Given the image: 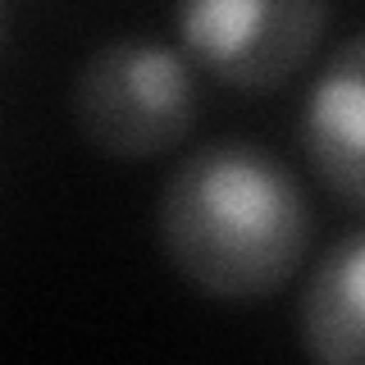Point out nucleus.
<instances>
[{
    "label": "nucleus",
    "instance_id": "obj_1",
    "mask_svg": "<svg viewBox=\"0 0 365 365\" xmlns=\"http://www.w3.org/2000/svg\"><path fill=\"white\" fill-rule=\"evenodd\" d=\"M160 251L215 302H260L302 269L315 215L274 151L242 137L187 151L155 205Z\"/></svg>",
    "mask_w": 365,
    "mask_h": 365
},
{
    "label": "nucleus",
    "instance_id": "obj_2",
    "mask_svg": "<svg viewBox=\"0 0 365 365\" xmlns=\"http://www.w3.org/2000/svg\"><path fill=\"white\" fill-rule=\"evenodd\" d=\"M68 106L91 151L110 160H155L197 128V64L160 41H106L78 68Z\"/></svg>",
    "mask_w": 365,
    "mask_h": 365
},
{
    "label": "nucleus",
    "instance_id": "obj_3",
    "mask_svg": "<svg viewBox=\"0 0 365 365\" xmlns=\"http://www.w3.org/2000/svg\"><path fill=\"white\" fill-rule=\"evenodd\" d=\"M174 28L197 68L237 91H274L315 55L329 0H174Z\"/></svg>",
    "mask_w": 365,
    "mask_h": 365
},
{
    "label": "nucleus",
    "instance_id": "obj_4",
    "mask_svg": "<svg viewBox=\"0 0 365 365\" xmlns=\"http://www.w3.org/2000/svg\"><path fill=\"white\" fill-rule=\"evenodd\" d=\"M302 146L315 178L365 210V32L342 41L306 91Z\"/></svg>",
    "mask_w": 365,
    "mask_h": 365
},
{
    "label": "nucleus",
    "instance_id": "obj_5",
    "mask_svg": "<svg viewBox=\"0 0 365 365\" xmlns=\"http://www.w3.org/2000/svg\"><path fill=\"white\" fill-rule=\"evenodd\" d=\"M297 334L324 365H365V228L319 256L297 306Z\"/></svg>",
    "mask_w": 365,
    "mask_h": 365
},
{
    "label": "nucleus",
    "instance_id": "obj_6",
    "mask_svg": "<svg viewBox=\"0 0 365 365\" xmlns=\"http://www.w3.org/2000/svg\"><path fill=\"white\" fill-rule=\"evenodd\" d=\"M0 28H5V0H0Z\"/></svg>",
    "mask_w": 365,
    "mask_h": 365
}]
</instances>
